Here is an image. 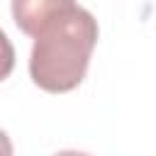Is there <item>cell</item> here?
<instances>
[{
    "mask_svg": "<svg viewBox=\"0 0 156 156\" xmlns=\"http://www.w3.org/2000/svg\"><path fill=\"white\" fill-rule=\"evenodd\" d=\"M98 44L95 17L71 5L49 17L34 34L29 54V76L46 93H68L78 88L88 73L90 54Z\"/></svg>",
    "mask_w": 156,
    "mask_h": 156,
    "instance_id": "cell-1",
    "label": "cell"
},
{
    "mask_svg": "<svg viewBox=\"0 0 156 156\" xmlns=\"http://www.w3.org/2000/svg\"><path fill=\"white\" fill-rule=\"evenodd\" d=\"M12 68H15V49L7 34L0 29V80H5L12 73Z\"/></svg>",
    "mask_w": 156,
    "mask_h": 156,
    "instance_id": "cell-3",
    "label": "cell"
},
{
    "mask_svg": "<svg viewBox=\"0 0 156 156\" xmlns=\"http://www.w3.org/2000/svg\"><path fill=\"white\" fill-rule=\"evenodd\" d=\"M71 5H76V0H12V20L20 32L34 37L49 17Z\"/></svg>",
    "mask_w": 156,
    "mask_h": 156,
    "instance_id": "cell-2",
    "label": "cell"
},
{
    "mask_svg": "<svg viewBox=\"0 0 156 156\" xmlns=\"http://www.w3.org/2000/svg\"><path fill=\"white\" fill-rule=\"evenodd\" d=\"M0 154L2 156H10L12 154V144H10V139H7V134L0 129Z\"/></svg>",
    "mask_w": 156,
    "mask_h": 156,
    "instance_id": "cell-4",
    "label": "cell"
}]
</instances>
